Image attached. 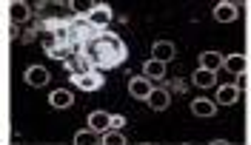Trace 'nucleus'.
I'll use <instances>...</instances> for the list:
<instances>
[{
    "label": "nucleus",
    "instance_id": "14",
    "mask_svg": "<svg viewBox=\"0 0 251 145\" xmlns=\"http://www.w3.org/2000/svg\"><path fill=\"white\" fill-rule=\"evenodd\" d=\"M9 17H12L15 23H23V20H29V6H26V3H20V0L9 3Z\"/></svg>",
    "mask_w": 251,
    "mask_h": 145
},
{
    "label": "nucleus",
    "instance_id": "1",
    "mask_svg": "<svg viewBox=\"0 0 251 145\" xmlns=\"http://www.w3.org/2000/svg\"><path fill=\"white\" fill-rule=\"evenodd\" d=\"M49 80H51V74L46 71V65H29L26 68V83L31 88H43Z\"/></svg>",
    "mask_w": 251,
    "mask_h": 145
},
{
    "label": "nucleus",
    "instance_id": "12",
    "mask_svg": "<svg viewBox=\"0 0 251 145\" xmlns=\"http://www.w3.org/2000/svg\"><path fill=\"white\" fill-rule=\"evenodd\" d=\"M49 103H51V108H69L75 103V97H72V91H66V88H57V91H51Z\"/></svg>",
    "mask_w": 251,
    "mask_h": 145
},
{
    "label": "nucleus",
    "instance_id": "7",
    "mask_svg": "<svg viewBox=\"0 0 251 145\" xmlns=\"http://www.w3.org/2000/svg\"><path fill=\"white\" fill-rule=\"evenodd\" d=\"M151 54H154V60H160V63H169V60H174L177 48H174V43H169V40H157L154 46H151Z\"/></svg>",
    "mask_w": 251,
    "mask_h": 145
},
{
    "label": "nucleus",
    "instance_id": "17",
    "mask_svg": "<svg viewBox=\"0 0 251 145\" xmlns=\"http://www.w3.org/2000/svg\"><path fill=\"white\" fill-rule=\"evenodd\" d=\"M75 145H97V131H92V128L77 131L75 134Z\"/></svg>",
    "mask_w": 251,
    "mask_h": 145
},
{
    "label": "nucleus",
    "instance_id": "13",
    "mask_svg": "<svg viewBox=\"0 0 251 145\" xmlns=\"http://www.w3.org/2000/svg\"><path fill=\"white\" fill-rule=\"evenodd\" d=\"M237 97H240V88L237 85H223L217 91V100L214 103H220V105H231V103H237Z\"/></svg>",
    "mask_w": 251,
    "mask_h": 145
},
{
    "label": "nucleus",
    "instance_id": "19",
    "mask_svg": "<svg viewBox=\"0 0 251 145\" xmlns=\"http://www.w3.org/2000/svg\"><path fill=\"white\" fill-rule=\"evenodd\" d=\"M123 123H126V120H123V117H120V114H117V117H111V128H120Z\"/></svg>",
    "mask_w": 251,
    "mask_h": 145
},
{
    "label": "nucleus",
    "instance_id": "15",
    "mask_svg": "<svg viewBox=\"0 0 251 145\" xmlns=\"http://www.w3.org/2000/svg\"><path fill=\"white\" fill-rule=\"evenodd\" d=\"M143 77H166V63H160V60H149V63L143 65Z\"/></svg>",
    "mask_w": 251,
    "mask_h": 145
},
{
    "label": "nucleus",
    "instance_id": "11",
    "mask_svg": "<svg viewBox=\"0 0 251 145\" xmlns=\"http://www.w3.org/2000/svg\"><path fill=\"white\" fill-rule=\"evenodd\" d=\"M214 111H217L214 100H194L191 103V114L194 117H214Z\"/></svg>",
    "mask_w": 251,
    "mask_h": 145
},
{
    "label": "nucleus",
    "instance_id": "6",
    "mask_svg": "<svg viewBox=\"0 0 251 145\" xmlns=\"http://www.w3.org/2000/svg\"><path fill=\"white\" fill-rule=\"evenodd\" d=\"M214 20H217V23H234L237 20V6L228 3V0L217 3V6H214Z\"/></svg>",
    "mask_w": 251,
    "mask_h": 145
},
{
    "label": "nucleus",
    "instance_id": "4",
    "mask_svg": "<svg viewBox=\"0 0 251 145\" xmlns=\"http://www.w3.org/2000/svg\"><path fill=\"white\" fill-rule=\"evenodd\" d=\"M75 83H77V88H83V91H97L103 85V77L94 74V71H80L77 77H75Z\"/></svg>",
    "mask_w": 251,
    "mask_h": 145
},
{
    "label": "nucleus",
    "instance_id": "10",
    "mask_svg": "<svg viewBox=\"0 0 251 145\" xmlns=\"http://www.w3.org/2000/svg\"><path fill=\"white\" fill-rule=\"evenodd\" d=\"M89 23H92V26H97V29L109 26V23H111V9H106V6H97V9H92V12H89Z\"/></svg>",
    "mask_w": 251,
    "mask_h": 145
},
{
    "label": "nucleus",
    "instance_id": "3",
    "mask_svg": "<svg viewBox=\"0 0 251 145\" xmlns=\"http://www.w3.org/2000/svg\"><path fill=\"white\" fill-rule=\"evenodd\" d=\"M223 65H226V57L220 51H203L200 54V68H205V71H214L217 74Z\"/></svg>",
    "mask_w": 251,
    "mask_h": 145
},
{
    "label": "nucleus",
    "instance_id": "5",
    "mask_svg": "<svg viewBox=\"0 0 251 145\" xmlns=\"http://www.w3.org/2000/svg\"><path fill=\"white\" fill-rule=\"evenodd\" d=\"M89 128L97 131V134H106V131H111V114L92 111V114H89Z\"/></svg>",
    "mask_w": 251,
    "mask_h": 145
},
{
    "label": "nucleus",
    "instance_id": "9",
    "mask_svg": "<svg viewBox=\"0 0 251 145\" xmlns=\"http://www.w3.org/2000/svg\"><path fill=\"white\" fill-rule=\"evenodd\" d=\"M223 68H228L231 74L240 77V74H246V68H249V57H246V54H228Z\"/></svg>",
    "mask_w": 251,
    "mask_h": 145
},
{
    "label": "nucleus",
    "instance_id": "8",
    "mask_svg": "<svg viewBox=\"0 0 251 145\" xmlns=\"http://www.w3.org/2000/svg\"><path fill=\"white\" fill-rule=\"evenodd\" d=\"M146 103H149V108H151V111H166V108H169V103H172V97H169L166 88H154V91L149 94Z\"/></svg>",
    "mask_w": 251,
    "mask_h": 145
},
{
    "label": "nucleus",
    "instance_id": "2",
    "mask_svg": "<svg viewBox=\"0 0 251 145\" xmlns=\"http://www.w3.org/2000/svg\"><path fill=\"white\" fill-rule=\"evenodd\" d=\"M151 91H154V88H151L149 77H131V80H128V94L134 97V100H149Z\"/></svg>",
    "mask_w": 251,
    "mask_h": 145
},
{
    "label": "nucleus",
    "instance_id": "18",
    "mask_svg": "<svg viewBox=\"0 0 251 145\" xmlns=\"http://www.w3.org/2000/svg\"><path fill=\"white\" fill-rule=\"evenodd\" d=\"M103 145H126V137L117 128H111L103 134Z\"/></svg>",
    "mask_w": 251,
    "mask_h": 145
},
{
    "label": "nucleus",
    "instance_id": "16",
    "mask_svg": "<svg viewBox=\"0 0 251 145\" xmlns=\"http://www.w3.org/2000/svg\"><path fill=\"white\" fill-rule=\"evenodd\" d=\"M214 83H217L214 71H205V68H197V71H194V85H200V88H211Z\"/></svg>",
    "mask_w": 251,
    "mask_h": 145
}]
</instances>
